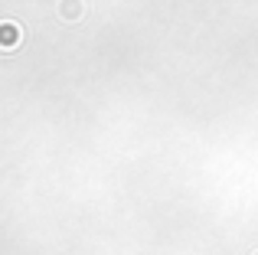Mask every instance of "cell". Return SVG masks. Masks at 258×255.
Returning a JSON list of instances; mask_svg holds the SVG:
<instances>
[{"instance_id": "1", "label": "cell", "mask_w": 258, "mask_h": 255, "mask_svg": "<svg viewBox=\"0 0 258 255\" xmlns=\"http://www.w3.org/2000/svg\"><path fill=\"white\" fill-rule=\"evenodd\" d=\"M20 46V26L10 23V20H0V49H17Z\"/></svg>"}, {"instance_id": "2", "label": "cell", "mask_w": 258, "mask_h": 255, "mask_svg": "<svg viewBox=\"0 0 258 255\" xmlns=\"http://www.w3.org/2000/svg\"><path fill=\"white\" fill-rule=\"evenodd\" d=\"M252 255H258V249H255V252H252Z\"/></svg>"}]
</instances>
